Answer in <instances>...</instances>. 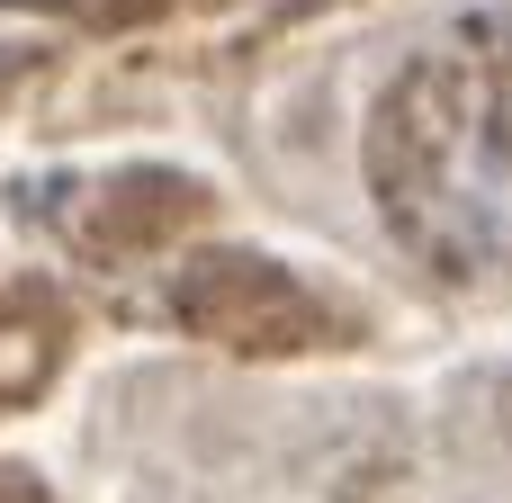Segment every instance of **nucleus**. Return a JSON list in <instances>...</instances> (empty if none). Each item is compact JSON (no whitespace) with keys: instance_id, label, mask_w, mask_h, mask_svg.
<instances>
[{"instance_id":"nucleus-1","label":"nucleus","mask_w":512,"mask_h":503,"mask_svg":"<svg viewBox=\"0 0 512 503\" xmlns=\"http://www.w3.org/2000/svg\"><path fill=\"white\" fill-rule=\"evenodd\" d=\"M369 198L432 279H512V9H459L396 63L369 117Z\"/></svg>"}]
</instances>
